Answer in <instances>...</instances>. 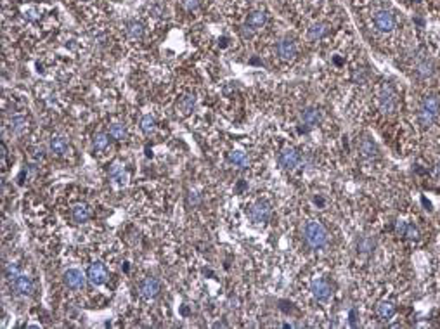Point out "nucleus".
Listing matches in <instances>:
<instances>
[{
    "label": "nucleus",
    "instance_id": "obj_14",
    "mask_svg": "<svg viewBox=\"0 0 440 329\" xmlns=\"http://www.w3.org/2000/svg\"><path fill=\"white\" fill-rule=\"evenodd\" d=\"M300 120H302L304 125L314 126L321 122V113H319L315 107H305L304 111H302V115H300Z\"/></svg>",
    "mask_w": 440,
    "mask_h": 329
},
{
    "label": "nucleus",
    "instance_id": "obj_20",
    "mask_svg": "<svg viewBox=\"0 0 440 329\" xmlns=\"http://www.w3.org/2000/svg\"><path fill=\"white\" fill-rule=\"evenodd\" d=\"M50 149H52V153L57 154V156H63V154L68 151V142H66L65 137H52V141H50Z\"/></svg>",
    "mask_w": 440,
    "mask_h": 329
},
{
    "label": "nucleus",
    "instance_id": "obj_31",
    "mask_svg": "<svg viewBox=\"0 0 440 329\" xmlns=\"http://www.w3.org/2000/svg\"><path fill=\"white\" fill-rule=\"evenodd\" d=\"M194 96H187V97H184L182 99V103H180V107H182V111L184 113H189L191 109H193V106H194Z\"/></svg>",
    "mask_w": 440,
    "mask_h": 329
},
{
    "label": "nucleus",
    "instance_id": "obj_22",
    "mask_svg": "<svg viewBox=\"0 0 440 329\" xmlns=\"http://www.w3.org/2000/svg\"><path fill=\"white\" fill-rule=\"evenodd\" d=\"M359 149H361L362 156H366V158H373V156H376V153H378L374 142L369 141V139H362L361 145H359Z\"/></svg>",
    "mask_w": 440,
    "mask_h": 329
},
{
    "label": "nucleus",
    "instance_id": "obj_34",
    "mask_svg": "<svg viewBox=\"0 0 440 329\" xmlns=\"http://www.w3.org/2000/svg\"><path fill=\"white\" fill-rule=\"evenodd\" d=\"M406 227H407L406 222H397V227H395V229H397V232L400 234V236H404V232H406Z\"/></svg>",
    "mask_w": 440,
    "mask_h": 329
},
{
    "label": "nucleus",
    "instance_id": "obj_1",
    "mask_svg": "<svg viewBox=\"0 0 440 329\" xmlns=\"http://www.w3.org/2000/svg\"><path fill=\"white\" fill-rule=\"evenodd\" d=\"M305 241L310 248H323L328 243V230L324 229L323 224L319 222H308L304 229Z\"/></svg>",
    "mask_w": 440,
    "mask_h": 329
},
{
    "label": "nucleus",
    "instance_id": "obj_24",
    "mask_svg": "<svg viewBox=\"0 0 440 329\" xmlns=\"http://www.w3.org/2000/svg\"><path fill=\"white\" fill-rule=\"evenodd\" d=\"M11 130L14 132V134H23L24 130H26V118H23V116H14V118L11 120Z\"/></svg>",
    "mask_w": 440,
    "mask_h": 329
},
{
    "label": "nucleus",
    "instance_id": "obj_27",
    "mask_svg": "<svg viewBox=\"0 0 440 329\" xmlns=\"http://www.w3.org/2000/svg\"><path fill=\"white\" fill-rule=\"evenodd\" d=\"M110 137L111 135H108V134H95V137H94V147L97 151H104L108 147V145H110Z\"/></svg>",
    "mask_w": 440,
    "mask_h": 329
},
{
    "label": "nucleus",
    "instance_id": "obj_6",
    "mask_svg": "<svg viewBox=\"0 0 440 329\" xmlns=\"http://www.w3.org/2000/svg\"><path fill=\"white\" fill-rule=\"evenodd\" d=\"M250 217L255 224H265L270 217V205L267 201H257L251 206Z\"/></svg>",
    "mask_w": 440,
    "mask_h": 329
},
{
    "label": "nucleus",
    "instance_id": "obj_11",
    "mask_svg": "<svg viewBox=\"0 0 440 329\" xmlns=\"http://www.w3.org/2000/svg\"><path fill=\"white\" fill-rule=\"evenodd\" d=\"M279 163L285 166V168H295V166H298L300 163V154L296 153V149H293V147H286V149L281 151V154H279Z\"/></svg>",
    "mask_w": 440,
    "mask_h": 329
},
{
    "label": "nucleus",
    "instance_id": "obj_37",
    "mask_svg": "<svg viewBox=\"0 0 440 329\" xmlns=\"http://www.w3.org/2000/svg\"><path fill=\"white\" fill-rule=\"evenodd\" d=\"M411 2H416V4H419V2H423V0H411Z\"/></svg>",
    "mask_w": 440,
    "mask_h": 329
},
{
    "label": "nucleus",
    "instance_id": "obj_36",
    "mask_svg": "<svg viewBox=\"0 0 440 329\" xmlns=\"http://www.w3.org/2000/svg\"><path fill=\"white\" fill-rule=\"evenodd\" d=\"M437 173H440V163L437 164Z\"/></svg>",
    "mask_w": 440,
    "mask_h": 329
},
{
    "label": "nucleus",
    "instance_id": "obj_32",
    "mask_svg": "<svg viewBox=\"0 0 440 329\" xmlns=\"http://www.w3.org/2000/svg\"><path fill=\"white\" fill-rule=\"evenodd\" d=\"M182 5L187 12H194L199 7V0H182Z\"/></svg>",
    "mask_w": 440,
    "mask_h": 329
},
{
    "label": "nucleus",
    "instance_id": "obj_3",
    "mask_svg": "<svg viewBox=\"0 0 440 329\" xmlns=\"http://www.w3.org/2000/svg\"><path fill=\"white\" fill-rule=\"evenodd\" d=\"M373 23H374V28L381 33H390V31L395 30V16L392 14L387 9H379V11L374 12V18H373Z\"/></svg>",
    "mask_w": 440,
    "mask_h": 329
},
{
    "label": "nucleus",
    "instance_id": "obj_8",
    "mask_svg": "<svg viewBox=\"0 0 440 329\" xmlns=\"http://www.w3.org/2000/svg\"><path fill=\"white\" fill-rule=\"evenodd\" d=\"M63 279H65L66 286L71 288V289H82V288L85 286L84 272L78 270V268H69V270H66L65 276H63Z\"/></svg>",
    "mask_w": 440,
    "mask_h": 329
},
{
    "label": "nucleus",
    "instance_id": "obj_9",
    "mask_svg": "<svg viewBox=\"0 0 440 329\" xmlns=\"http://www.w3.org/2000/svg\"><path fill=\"white\" fill-rule=\"evenodd\" d=\"M379 107L383 113H392L395 109V94L390 85H383L379 92Z\"/></svg>",
    "mask_w": 440,
    "mask_h": 329
},
{
    "label": "nucleus",
    "instance_id": "obj_18",
    "mask_svg": "<svg viewBox=\"0 0 440 329\" xmlns=\"http://www.w3.org/2000/svg\"><path fill=\"white\" fill-rule=\"evenodd\" d=\"M328 33V24L324 23H314L310 28H308V39L312 42H317V40L324 39Z\"/></svg>",
    "mask_w": 440,
    "mask_h": 329
},
{
    "label": "nucleus",
    "instance_id": "obj_35",
    "mask_svg": "<svg viewBox=\"0 0 440 329\" xmlns=\"http://www.w3.org/2000/svg\"><path fill=\"white\" fill-rule=\"evenodd\" d=\"M244 187H246V184H244V182H239V184H238V191H243Z\"/></svg>",
    "mask_w": 440,
    "mask_h": 329
},
{
    "label": "nucleus",
    "instance_id": "obj_23",
    "mask_svg": "<svg viewBox=\"0 0 440 329\" xmlns=\"http://www.w3.org/2000/svg\"><path fill=\"white\" fill-rule=\"evenodd\" d=\"M110 175L113 177L114 180H116L118 184L120 185H123L127 182V172L125 170H123V166L122 164H113V168H111V172H110Z\"/></svg>",
    "mask_w": 440,
    "mask_h": 329
},
{
    "label": "nucleus",
    "instance_id": "obj_28",
    "mask_svg": "<svg viewBox=\"0 0 440 329\" xmlns=\"http://www.w3.org/2000/svg\"><path fill=\"white\" fill-rule=\"evenodd\" d=\"M141 128L144 134H151V132L156 128V120L153 118L151 115H146L144 118L141 120Z\"/></svg>",
    "mask_w": 440,
    "mask_h": 329
},
{
    "label": "nucleus",
    "instance_id": "obj_21",
    "mask_svg": "<svg viewBox=\"0 0 440 329\" xmlns=\"http://www.w3.org/2000/svg\"><path fill=\"white\" fill-rule=\"evenodd\" d=\"M229 161H231L232 164H236V166H239V168H246L248 166V156L243 153V151H232V153L229 154Z\"/></svg>",
    "mask_w": 440,
    "mask_h": 329
},
{
    "label": "nucleus",
    "instance_id": "obj_10",
    "mask_svg": "<svg viewBox=\"0 0 440 329\" xmlns=\"http://www.w3.org/2000/svg\"><path fill=\"white\" fill-rule=\"evenodd\" d=\"M11 283H12V289L21 296L31 295V291H33V281H31V277L23 276V274L19 277H16L14 281H11Z\"/></svg>",
    "mask_w": 440,
    "mask_h": 329
},
{
    "label": "nucleus",
    "instance_id": "obj_38",
    "mask_svg": "<svg viewBox=\"0 0 440 329\" xmlns=\"http://www.w3.org/2000/svg\"><path fill=\"white\" fill-rule=\"evenodd\" d=\"M84 2H90V0H84Z\"/></svg>",
    "mask_w": 440,
    "mask_h": 329
},
{
    "label": "nucleus",
    "instance_id": "obj_4",
    "mask_svg": "<svg viewBox=\"0 0 440 329\" xmlns=\"http://www.w3.org/2000/svg\"><path fill=\"white\" fill-rule=\"evenodd\" d=\"M276 52H277V56H279L281 61L289 62V61H293V59L296 58L298 50H296V43L293 42L291 39H283V40L277 42Z\"/></svg>",
    "mask_w": 440,
    "mask_h": 329
},
{
    "label": "nucleus",
    "instance_id": "obj_26",
    "mask_svg": "<svg viewBox=\"0 0 440 329\" xmlns=\"http://www.w3.org/2000/svg\"><path fill=\"white\" fill-rule=\"evenodd\" d=\"M110 135H111V139H116V141H123V139L127 137L125 126L120 125V123H113V125L110 126Z\"/></svg>",
    "mask_w": 440,
    "mask_h": 329
},
{
    "label": "nucleus",
    "instance_id": "obj_17",
    "mask_svg": "<svg viewBox=\"0 0 440 329\" xmlns=\"http://www.w3.org/2000/svg\"><path fill=\"white\" fill-rule=\"evenodd\" d=\"M376 314H378L379 319H383V321H388V319L394 317L395 314V305L392 302H387V300H383V302H379L378 305H376Z\"/></svg>",
    "mask_w": 440,
    "mask_h": 329
},
{
    "label": "nucleus",
    "instance_id": "obj_5",
    "mask_svg": "<svg viewBox=\"0 0 440 329\" xmlns=\"http://www.w3.org/2000/svg\"><path fill=\"white\" fill-rule=\"evenodd\" d=\"M87 279L94 286H101L108 281V268L101 262H94L87 270Z\"/></svg>",
    "mask_w": 440,
    "mask_h": 329
},
{
    "label": "nucleus",
    "instance_id": "obj_30",
    "mask_svg": "<svg viewBox=\"0 0 440 329\" xmlns=\"http://www.w3.org/2000/svg\"><path fill=\"white\" fill-rule=\"evenodd\" d=\"M404 236H406L407 239H411V241H418V239H419V230H418V227H414V226H411V224H407Z\"/></svg>",
    "mask_w": 440,
    "mask_h": 329
},
{
    "label": "nucleus",
    "instance_id": "obj_25",
    "mask_svg": "<svg viewBox=\"0 0 440 329\" xmlns=\"http://www.w3.org/2000/svg\"><path fill=\"white\" fill-rule=\"evenodd\" d=\"M357 249H359L361 253L369 255V253H373V249H374V241H373L371 237H368V236L361 237V241L357 243Z\"/></svg>",
    "mask_w": 440,
    "mask_h": 329
},
{
    "label": "nucleus",
    "instance_id": "obj_7",
    "mask_svg": "<svg viewBox=\"0 0 440 329\" xmlns=\"http://www.w3.org/2000/svg\"><path fill=\"white\" fill-rule=\"evenodd\" d=\"M159 291H161V284H159L154 277H148V279H144V281L139 283V293H141V295L144 296V298H148V300L158 296Z\"/></svg>",
    "mask_w": 440,
    "mask_h": 329
},
{
    "label": "nucleus",
    "instance_id": "obj_2",
    "mask_svg": "<svg viewBox=\"0 0 440 329\" xmlns=\"http://www.w3.org/2000/svg\"><path fill=\"white\" fill-rule=\"evenodd\" d=\"M439 113H440L439 99L433 96L425 97L421 103V109H419V122H421V125H425V126L432 125L433 120L439 116Z\"/></svg>",
    "mask_w": 440,
    "mask_h": 329
},
{
    "label": "nucleus",
    "instance_id": "obj_33",
    "mask_svg": "<svg viewBox=\"0 0 440 329\" xmlns=\"http://www.w3.org/2000/svg\"><path fill=\"white\" fill-rule=\"evenodd\" d=\"M0 151H2V164H4V168H5V160H7V147H5L4 142L0 144Z\"/></svg>",
    "mask_w": 440,
    "mask_h": 329
},
{
    "label": "nucleus",
    "instance_id": "obj_19",
    "mask_svg": "<svg viewBox=\"0 0 440 329\" xmlns=\"http://www.w3.org/2000/svg\"><path fill=\"white\" fill-rule=\"evenodd\" d=\"M125 30L132 40H141L142 35H144V26H142L141 21H130V23H127Z\"/></svg>",
    "mask_w": 440,
    "mask_h": 329
},
{
    "label": "nucleus",
    "instance_id": "obj_13",
    "mask_svg": "<svg viewBox=\"0 0 440 329\" xmlns=\"http://www.w3.org/2000/svg\"><path fill=\"white\" fill-rule=\"evenodd\" d=\"M310 291H312V296H314L315 300L324 302V300H328L331 296V284L328 283V281L319 279V281H315V283L312 284Z\"/></svg>",
    "mask_w": 440,
    "mask_h": 329
},
{
    "label": "nucleus",
    "instance_id": "obj_12",
    "mask_svg": "<svg viewBox=\"0 0 440 329\" xmlns=\"http://www.w3.org/2000/svg\"><path fill=\"white\" fill-rule=\"evenodd\" d=\"M267 23V14L264 11H253L250 12V16L246 18V23L244 26L250 28L251 31H257V30H262Z\"/></svg>",
    "mask_w": 440,
    "mask_h": 329
},
{
    "label": "nucleus",
    "instance_id": "obj_16",
    "mask_svg": "<svg viewBox=\"0 0 440 329\" xmlns=\"http://www.w3.org/2000/svg\"><path fill=\"white\" fill-rule=\"evenodd\" d=\"M433 69H435V66L428 58H423L416 62V73L419 78H430L433 75Z\"/></svg>",
    "mask_w": 440,
    "mask_h": 329
},
{
    "label": "nucleus",
    "instance_id": "obj_29",
    "mask_svg": "<svg viewBox=\"0 0 440 329\" xmlns=\"http://www.w3.org/2000/svg\"><path fill=\"white\" fill-rule=\"evenodd\" d=\"M21 276V270H19L18 264H7L5 265V277H7L9 281H14L16 277Z\"/></svg>",
    "mask_w": 440,
    "mask_h": 329
},
{
    "label": "nucleus",
    "instance_id": "obj_15",
    "mask_svg": "<svg viewBox=\"0 0 440 329\" xmlns=\"http://www.w3.org/2000/svg\"><path fill=\"white\" fill-rule=\"evenodd\" d=\"M90 215H92L90 208H88L87 205H84V203L75 205V206H73V210H71L73 220H75V222H78V224L87 222L88 218H90Z\"/></svg>",
    "mask_w": 440,
    "mask_h": 329
}]
</instances>
